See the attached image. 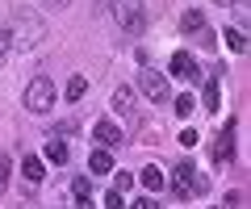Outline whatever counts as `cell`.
I'll return each instance as SVG.
<instances>
[{
	"mask_svg": "<svg viewBox=\"0 0 251 209\" xmlns=\"http://www.w3.org/2000/svg\"><path fill=\"white\" fill-rule=\"evenodd\" d=\"M88 172H97V176H105V172H113V155L100 146V151H92L88 155Z\"/></svg>",
	"mask_w": 251,
	"mask_h": 209,
	"instance_id": "10",
	"label": "cell"
},
{
	"mask_svg": "<svg viewBox=\"0 0 251 209\" xmlns=\"http://www.w3.org/2000/svg\"><path fill=\"white\" fill-rule=\"evenodd\" d=\"M4 184H9V159L0 155V188H4Z\"/></svg>",
	"mask_w": 251,
	"mask_h": 209,
	"instance_id": "24",
	"label": "cell"
},
{
	"mask_svg": "<svg viewBox=\"0 0 251 209\" xmlns=\"http://www.w3.org/2000/svg\"><path fill=\"white\" fill-rule=\"evenodd\" d=\"M130 209H155V201H151V197H138V201H134Z\"/></svg>",
	"mask_w": 251,
	"mask_h": 209,
	"instance_id": "27",
	"label": "cell"
},
{
	"mask_svg": "<svg viewBox=\"0 0 251 209\" xmlns=\"http://www.w3.org/2000/svg\"><path fill=\"white\" fill-rule=\"evenodd\" d=\"M42 38H46L42 17H34V13H17V17H13V25H9V46H17V50H34Z\"/></svg>",
	"mask_w": 251,
	"mask_h": 209,
	"instance_id": "1",
	"label": "cell"
},
{
	"mask_svg": "<svg viewBox=\"0 0 251 209\" xmlns=\"http://www.w3.org/2000/svg\"><path fill=\"white\" fill-rule=\"evenodd\" d=\"M92 138H97L105 151H113V146H122V130H117V121H109V117H100L97 126H92Z\"/></svg>",
	"mask_w": 251,
	"mask_h": 209,
	"instance_id": "7",
	"label": "cell"
},
{
	"mask_svg": "<svg viewBox=\"0 0 251 209\" xmlns=\"http://www.w3.org/2000/svg\"><path fill=\"white\" fill-rule=\"evenodd\" d=\"M172 105H176V113H180V117H193V109H197V100L188 96V92H184V96H172Z\"/></svg>",
	"mask_w": 251,
	"mask_h": 209,
	"instance_id": "19",
	"label": "cell"
},
{
	"mask_svg": "<svg viewBox=\"0 0 251 209\" xmlns=\"http://www.w3.org/2000/svg\"><path fill=\"white\" fill-rule=\"evenodd\" d=\"M172 75H180V80H188V84H201V80H205L188 50H176V55H172Z\"/></svg>",
	"mask_w": 251,
	"mask_h": 209,
	"instance_id": "6",
	"label": "cell"
},
{
	"mask_svg": "<svg viewBox=\"0 0 251 209\" xmlns=\"http://www.w3.org/2000/svg\"><path fill=\"white\" fill-rule=\"evenodd\" d=\"M46 159H50V163H67V142H59V138L46 142Z\"/></svg>",
	"mask_w": 251,
	"mask_h": 209,
	"instance_id": "16",
	"label": "cell"
},
{
	"mask_svg": "<svg viewBox=\"0 0 251 209\" xmlns=\"http://www.w3.org/2000/svg\"><path fill=\"white\" fill-rule=\"evenodd\" d=\"M117 25L126 29V34H143L147 29V9H143V0H117Z\"/></svg>",
	"mask_w": 251,
	"mask_h": 209,
	"instance_id": "4",
	"label": "cell"
},
{
	"mask_svg": "<svg viewBox=\"0 0 251 209\" xmlns=\"http://www.w3.org/2000/svg\"><path fill=\"white\" fill-rule=\"evenodd\" d=\"M4 55H9V34L0 29V63H4Z\"/></svg>",
	"mask_w": 251,
	"mask_h": 209,
	"instance_id": "25",
	"label": "cell"
},
{
	"mask_svg": "<svg viewBox=\"0 0 251 209\" xmlns=\"http://www.w3.org/2000/svg\"><path fill=\"white\" fill-rule=\"evenodd\" d=\"M42 4H46V9H54V13H59V9H67L72 0H42Z\"/></svg>",
	"mask_w": 251,
	"mask_h": 209,
	"instance_id": "26",
	"label": "cell"
},
{
	"mask_svg": "<svg viewBox=\"0 0 251 209\" xmlns=\"http://www.w3.org/2000/svg\"><path fill=\"white\" fill-rule=\"evenodd\" d=\"M21 176H25V184H42V159L38 155H25L21 159Z\"/></svg>",
	"mask_w": 251,
	"mask_h": 209,
	"instance_id": "11",
	"label": "cell"
},
{
	"mask_svg": "<svg viewBox=\"0 0 251 209\" xmlns=\"http://www.w3.org/2000/svg\"><path fill=\"white\" fill-rule=\"evenodd\" d=\"M143 184H147L151 192H155V188H163V172H159L155 163H151V167H143Z\"/></svg>",
	"mask_w": 251,
	"mask_h": 209,
	"instance_id": "18",
	"label": "cell"
},
{
	"mask_svg": "<svg viewBox=\"0 0 251 209\" xmlns=\"http://www.w3.org/2000/svg\"><path fill=\"white\" fill-rule=\"evenodd\" d=\"M230 155H234V138H230V126H226L214 142V163H230Z\"/></svg>",
	"mask_w": 251,
	"mask_h": 209,
	"instance_id": "9",
	"label": "cell"
},
{
	"mask_svg": "<svg viewBox=\"0 0 251 209\" xmlns=\"http://www.w3.org/2000/svg\"><path fill=\"white\" fill-rule=\"evenodd\" d=\"M84 92H88V80H84V75H72V80H67V100H80Z\"/></svg>",
	"mask_w": 251,
	"mask_h": 209,
	"instance_id": "17",
	"label": "cell"
},
{
	"mask_svg": "<svg viewBox=\"0 0 251 209\" xmlns=\"http://www.w3.org/2000/svg\"><path fill=\"white\" fill-rule=\"evenodd\" d=\"M218 4H226V9H230V4H239V0H218Z\"/></svg>",
	"mask_w": 251,
	"mask_h": 209,
	"instance_id": "28",
	"label": "cell"
},
{
	"mask_svg": "<svg viewBox=\"0 0 251 209\" xmlns=\"http://www.w3.org/2000/svg\"><path fill=\"white\" fill-rule=\"evenodd\" d=\"M197 46H201V50H214V46H218V38H214V29H209V25L197 29Z\"/></svg>",
	"mask_w": 251,
	"mask_h": 209,
	"instance_id": "20",
	"label": "cell"
},
{
	"mask_svg": "<svg viewBox=\"0 0 251 209\" xmlns=\"http://www.w3.org/2000/svg\"><path fill=\"white\" fill-rule=\"evenodd\" d=\"M25 109L29 113H50L54 109V80L50 75H34L25 84Z\"/></svg>",
	"mask_w": 251,
	"mask_h": 209,
	"instance_id": "2",
	"label": "cell"
},
{
	"mask_svg": "<svg viewBox=\"0 0 251 209\" xmlns=\"http://www.w3.org/2000/svg\"><path fill=\"white\" fill-rule=\"evenodd\" d=\"M180 25H184V34H197V29L205 25V13H201V9H188L184 17H180Z\"/></svg>",
	"mask_w": 251,
	"mask_h": 209,
	"instance_id": "12",
	"label": "cell"
},
{
	"mask_svg": "<svg viewBox=\"0 0 251 209\" xmlns=\"http://www.w3.org/2000/svg\"><path fill=\"white\" fill-rule=\"evenodd\" d=\"M205 192H209V180L193 163H180L176 167V197H205Z\"/></svg>",
	"mask_w": 251,
	"mask_h": 209,
	"instance_id": "3",
	"label": "cell"
},
{
	"mask_svg": "<svg viewBox=\"0 0 251 209\" xmlns=\"http://www.w3.org/2000/svg\"><path fill=\"white\" fill-rule=\"evenodd\" d=\"M226 46H230L234 55H243V50H247V34H243L239 25H234V29H226Z\"/></svg>",
	"mask_w": 251,
	"mask_h": 209,
	"instance_id": "15",
	"label": "cell"
},
{
	"mask_svg": "<svg viewBox=\"0 0 251 209\" xmlns=\"http://www.w3.org/2000/svg\"><path fill=\"white\" fill-rule=\"evenodd\" d=\"M72 197L80 201V205H88V197H92V180H88V176H75V184H72Z\"/></svg>",
	"mask_w": 251,
	"mask_h": 209,
	"instance_id": "14",
	"label": "cell"
},
{
	"mask_svg": "<svg viewBox=\"0 0 251 209\" xmlns=\"http://www.w3.org/2000/svg\"><path fill=\"white\" fill-rule=\"evenodd\" d=\"M201 138H197V130H184V134H180V146H197Z\"/></svg>",
	"mask_w": 251,
	"mask_h": 209,
	"instance_id": "23",
	"label": "cell"
},
{
	"mask_svg": "<svg viewBox=\"0 0 251 209\" xmlns=\"http://www.w3.org/2000/svg\"><path fill=\"white\" fill-rule=\"evenodd\" d=\"M201 105H205L209 113L222 109V84H218V80H205V88H201Z\"/></svg>",
	"mask_w": 251,
	"mask_h": 209,
	"instance_id": "8",
	"label": "cell"
},
{
	"mask_svg": "<svg viewBox=\"0 0 251 209\" xmlns=\"http://www.w3.org/2000/svg\"><path fill=\"white\" fill-rule=\"evenodd\" d=\"M130 184H134V176H130V172H117V184H113V192H126Z\"/></svg>",
	"mask_w": 251,
	"mask_h": 209,
	"instance_id": "21",
	"label": "cell"
},
{
	"mask_svg": "<svg viewBox=\"0 0 251 209\" xmlns=\"http://www.w3.org/2000/svg\"><path fill=\"white\" fill-rule=\"evenodd\" d=\"M130 105H134V88H126V84H122V88L113 92V109L117 113H130Z\"/></svg>",
	"mask_w": 251,
	"mask_h": 209,
	"instance_id": "13",
	"label": "cell"
},
{
	"mask_svg": "<svg viewBox=\"0 0 251 209\" xmlns=\"http://www.w3.org/2000/svg\"><path fill=\"white\" fill-rule=\"evenodd\" d=\"M105 209H122V192L109 188V192H105Z\"/></svg>",
	"mask_w": 251,
	"mask_h": 209,
	"instance_id": "22",
	"label": "cell"
},
{
	"mask_svg": "<svg viewBox=\"0 0 251 209\" xmlns=\"http://www.w3.org/2000/svg\"><path fill=\"white\" fill-rule=\"evenodd\" d=\"M84 209H92V205H84Z\"/></svg>",
	"mask_w": 251,
	"mask_h": 209,
	"instance_id": "29",
	"label": "cell"
},
{
	"mask_svg": "<svg viewBox=\"0 0 251 209\" xmlns=\"http://www.w3.org/2000/svg\"><path fill=\"white\" fill-rule=\"evenodd\" d=\"M138 84H143V92L155 100V105L172 100V88H168V80H163L159 71H151V67H143V71H138Z\"/></svg>",
	"mask_w": 251,
	"mask_h": 209,
	"instance_id": "5",
	"label": "cell"
}]
</instances>
